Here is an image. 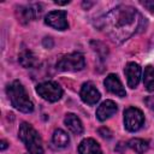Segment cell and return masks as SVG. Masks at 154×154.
<instances>
[{"label": "cell", "instance_id": "obj_9", "mask_svg": "<svg viewBox=\"0 0 154 154\" xmlns=\"http://www.w3.org/2000/svg\"><path fill=\"white\" fill-rule=\"evenodd\" d=\"M40 13H41L40 5H26V6H19L17 8L18 19L23 24H26V23L34 20L37 17V14L40 16Z\"/></svg>", "mask_w": 154, "mask_h": 154}, {"label": "cell", "instance_id": "obj_1", "mask_svg": "<svg viewBox=\"0 0 154 154\" xmlns=\"http://www.w3.org/2000/svg\"><path fill=\"white\" fill-rule=\"evenodd\" d=\"M141 14L131 6L122 5L108 12L102 19L101 28L114 42H122L142 28Z\"/></svg>", "mask_w": 154, "mask_h": 154}, {"label": "cell", "instance_id": "obj_21", "mask_svg": "<svg viewBox=\"0 0 154 154\" xmlns=\"http://www.w3.org/2000/svg\"><path fill=\"white\" fill-rule=\"evenodd\" d=\"M144 102H146L147 107L154 113V96H148V97H146Z\"/></svg>", "mask_w": 154, "mask_h": 154}, {"label": "cell", "instance_id": "obj_7", "mask_svg": "<svg viewBox=\"0 0 154 154\" xmlns=\"http://www.w3.org/2000/svg\"><path fill=\"white\" fill-rule=\"evenodd\" d=\"M45 23L47 25L57 29V30H65V29L69 28L65 11H52V12H49L45 18Z\"/></svg>", "mask_w": 154, "mask_h": 154}, {"label": "cell", "instance_id": "obj_22", "mask_svg": "<svg viewBox=\"0 0 154 154\" xmlns=\"http://www.w3.org/2000/svg\"><path fill=\"white\" fill-rule=\"evenodd\" d=\"M53 45H54V42H53V40H52L51 37H45V38H43V46H45L46 48H52Z\"/></svg>", "mask_w": 154, "mask_h": 154}, {"label": "cell", "instance_id": "obj_18", "mask_svg": "<svg viewBox=\"0 0 154 154\" xmlns=\"http://www.w3.org/2000/svg\"><path fill=\"white\" fill-rule=\"evenodd\" d=\"M143 83L147 90L149 91H154V67L148 65L144 69V73H143Z\"/></svg>", "mask_w": 154, "mask_h": 154}, {"label": "cell", "instance_id": "obj_2", "mask_svg": "<svg viewBox=\"0 0 154 154\" xmlns=\"http://www.w3.org/2000/svg\"><path fill=\"white\" fill-rule=\"evenodd\" d=\"M7 95L12 106L18 111L24 113H30L34 111V103L29 99V95L19 81H13L7 87Z\"/></svg>", "mask_w": 154, "mask_h": 154}, {"label": "cell", "instance_id": "obj_8", "mask_svg": "<svg viewBox=\"0 0 154 154\" xmlns=\"http://www.w3.org/2000/svg\"><path fill=\"white\" fill-rule=\"evenodd\" d=\"M81 99L88 105H95L100 100V93L91 82H87L81 88Z\"/></svg>", "mask_w": 154, "mask_h": 154}, {"label": "cell", "instance_id": "obj_17", "mask_svg": "<svg viewBox=\"0 0 154 154\" xmlns=\"http://www.w3.org/2000/svg\"><path fill=\"white\" fill-rule=\"evenodd\" d=\"M128 146L136 153V154H143L148 147H149V142L142 138H132L128 142Z\"/></svg>", "mask_w": 154, "mask_h": 154}, {"label": "cell", "instance_id": "obj_25", "mask_svg": "<svg viewBox=\"0 0 154 154\" xmlns=\"http://www.w3.org/2000/svg\"><path fill=\"white\" fill-rule=\"evenodd\" d=\"M1 150H4V149H6L7 148V142H5V141H1Z\"/></svg>", "mask_w": 154, "mask_h": 154}, {"label": "cell", "instance_id": "obj_20", "mask_svg": "<svg viewBox=\"0 0 154 154\" xmlns=\"http://www.w3.org/2000/svg\"><path fill=\"white\" fill-rule=\"evenodd\" d=\"M141 5L144 6L149 12L154 13V0H148V1H141Z\"/></svg>", "mask_w": 154, "mask_h": 154}, {"label": "cell", "instance_id": "obj_10", "mask_svg": "<svg viewBox=\"0 0 154 154\" xmlns=\"http://www.w3.org/2000/svg\"><path fill=\"white\" fill-rule=\"evenodd\" d=\"M103 84H105L106 89L114 95H118L120 97H124L126 95V91H125V89H124V87H123V84H122V82L117 75H113V73L108 75L106 77Z\"/></svg>", "mask_w": 154, "mask_h": 154}, {"label": "cell", "instance_id": "obj_4", "mask_svg": "<svg viewBox=\"0 0 154 154\" xmlns=\"http://www.w3.org/2000/svg\"><path fill=\"white\" fill-rule=\"evenodd\" d=\"M85 60L81 53L65 54L57 61V67L61 71H79L84 67Z\"/></svg>", "mask_w": 154, "mask_h": 154}, {"label": "cell", "instance_id": "obj_6", "mask_svg": "<svg viewBox=\"0 0 154 154\" xmlns=\"http://www.w3.org/2000/svg\"><path fill=\"white\" fill-rule=\"evenodd\" d=\"M36 93L49 102H55L63 96L61 87L55 82H43L36 87Z\"/></svg>", "mask_w": 154, "mask_h": 154}, {"label": "cell", "instance_id": "obj_11", "mask_svg": "<svg viewBox=\"0 0 154 154\" xmlns=\"http://www.w3.org/2000/svg\"><path fill=\"white\" fill-rule=\"evenodd\" d=\"M124 73L126 76V79H128V85L130 88H136L138 82H140V78H141V67L138 64L136 63H128L126 66H125V70H124Z\"/></svg>", "mask_w": 154, "mask_h": 154}, {"label": "cell", "instance_id": "obj_3", "mask_svg": "<svg viewBox=\"0 0 154 154\" xmlns=\"http://www.w3.org/2000/svg\"><path fill=\"white\" fill-rule=\"evenodd\" d=\"M18 136H19L20 141L25 144V147L30 154H43L42 140H41L38 132L29 123L24 122L19 125Z\"/></svg>", "mask_w": 154, "mask_h": 154}, {"label": "cell", "instance_id": "obj_16", "mask_svg": "<svg viewBox=\"0 0 154 154\" xmlns=\"http://www.w3.org/2000/svg\"><path fill=\"white\" fill-rule=\"evenodd\" d=\"M18 61L23 67H26V69L32 67L37 64V59L31 51H23L18 57Z\"/></svg>", "mask_w": 154, "mask_h": 154}, {"label": "cell", "instance_id": "obj_12", "mask_svg": "<svg viewBox=\"0 0 154 154\" xmlns=\"http://www.w3.org/2000/svg\"><path fill=\"white\" fill-rule=\"evenodd\" d=\"M117 103L113 102L112 100H106L103 101L96 109V117L99 120L103 122L106 119H108L111 116H113L117 112Z\"/></svg>", "mask_w": 154, "mask_h": 154}, {"label": "cell", "instance_id": "obj_24", "mask_svg": "<svg viewBox=\"0 0 154 154\" xmlns=\"http://www.w3.org/2000/svg\"><path fill=\"white\" fill-rule=\"evenodd\" d=\"M54 2H55L57 5H67L70 1H69V0H66V1H54Z\"/></svg>", "mask_w": 154, "mask_h": 154}, {"label": "cell", "instance_id": "obj_23", "mask_svg": "<svg viewBox=\"0 0 154 154\" xmlns=\"http://www.w3.org/2000/svg\"><path fill=\"white\" fill-rule=\"evenodd\" d=\"M93 4H94V2H87V1H84V2L82 4V6H83L85 10H88L90 6H93Z\"/></svg>", "mask_w": 154, "mask_h": 154}, {"label": "cell", "instance_id": "obj_15", "mask_svg": "<svg viewBox=\"0 0 154 154\" xmlns=\"http://www.w3.org/2000/svg\"><path fill=\"white\" fill-rule=\"evenodd\" d=\"M52 141H53V143H54L55 147H58V148H65L70 143V137H69V135L64 130L57 129L54 131V134H53Z\"/></svg>", "mask_w": 154, "mask_h": 154}, {"label": "cell", "instance_id": "obj_14", "mask_svg": "<svg viewBox=\"0 0 154 154\" xmlns=\"http://www.w3.org/2000/svg\"><path fill=\"white\" fill-rule=\"evenodd\" d=\"M64 123L65 125L70 129L71 132H73L75 135H81L83 132V125H82V122L79 120V118L73 114V113H69L66 114L65 119H64Z\"/></svg>", "mask_w": 154, "mask_h": 154}, {"label": "cell", "instance_id": "obj_5", "mask_svg": "<svg viewBox=\"0 0 154 154\" xmlns=\"http://www.w3.org/2000/svg\"><path fill=\"white\" fill-rule=\"evenodd\" d=\"M144 124V116L136 107H128L124 111V126L128 131H137Z\"/></svg>", "mask_w": 154, "mask_h": 154}, {"label": "cell", "instance_id": "obj_19", "mask_svg": "<svg viewBox=\"0 0 154 154\" xmlns=\"http://www.w3.org/2000/svg\"><path fill=\"white\" fill-rule=\"evenodd\" d=\"M99 135H101L105 138H111L112 137V131L109 129H107V128L103 126V128H100L99 129Z\"/></svg>", "mask_w": 154, "mask_h": 154}, {"label": "cell", "instance_id": "obj_13", "mask_svg": "<svg viewBox=\"0 0 154 154\" xmlns=\"http://www.w3.org/2000/svg\"><path fill=\"white\" fill-rule=\"evenodd\" d=\"M79 154H102L100 144L93 138H84L78 146Z\"/></svg>", "mask_w": 154, "mask_h": 154}]
</instances>
